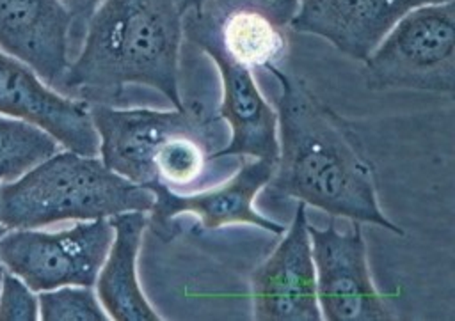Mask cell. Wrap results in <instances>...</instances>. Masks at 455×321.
<instances>
[{
  "label": "cell",
  "instance_id": "1",
  "mask_svg": "<svg viewBox=\"0 0 455 321\" xmlns=\"http://www.w3.org/2000/svg\"><path fill=\"white\" fill-rule=\"evenodd\" d=\"M103 163L153 192L190 195L228 179L242 158L222 156L229 142L219 108L199 99L176 110L89 105Z\"/></svg>",
  "mask_w": 455,
  "mask_h": 321
},
{
  "label": "cell",
  "instance_id": "2",
  "mask_svg": "<svg viewBox=\"0 0 455 321\" xmlns=\"http://www.w3.org/2000/svg\"><path fill=\"white\" fill-rule=\"evenodd\" d=\"M190 0H103L85 25L59 92L116 106L128 87H149L181 106L180 50Z\"/></svg>",
  "mask_w": 455,
  "mask_h": 321
},
{
  "label": "cell",
  "instance_id": "3",
  "mask_svg": "<svg viewBox=\"0 0 455 321\" xmlns=\"http://www.w3.org/2000/svg\"><path fill=\"white\" fill-rule=\"evenodd\" d=\"M268 74L279 83V94L274 99L279 156L268 184L277 193L332 216L377 223L402 234L403 231L377 202L368 163L332 124L327 110L283 67Z\"/></svg>",
  "mask_w": 455,
  "mask_h": 321
},
{
  "label": "cell",
  "instance_id": "4",
  "mask_svg": "<svg viewBox=\"0 0 455 321\" xmlns=\"http://www.w3.org/2000/svg\"><path fill=\"white\" fill-rule=\"evenodd\" d=\"M155 200L153 190L114 172L101 158L66 149L0 184V223L34 229L62 220L112 218L151 211Z\"/></svg>",
  "mask_w": 455,
  "mask_h": 321
},
{
  "label": "cell",
  "instance_id": "5",
  "mask_svg": "<svg viewBox=\"0 0 455 321\" xmlns=\"http://www.w3.org/2000/svg\"><path fill=\"white\" fill-rule=\"evenodd\" d=\"M370 89H455L453 0L409 11L364 60Z\"/></svg>",
  "mask_w": 455,
  "mask_h": 321
},
{
  "label": "cell",
  "instance_id": "6",
  "mask_svg": "<svg viewBox=\"0 0 455 321\" xmlns=\"http://www.w3.org/2000/svg\"><path fill=\"white\" fill-rule=\"evenodd\" d=\"M114 239L108 218L80 220L60 231L16 229L0 236V262L34 293L96 284Z\"/></svg>",
  "mask_w": 455,
  "mask_h": 321
},
{
  "label": "cell",
  "instance_id": "7",
  "mask_svg": "<svg viewBox=\"0 0 455 321\" xmlns=\"http://www.w3.org/2000/svg\"><path fill=\"white\" fill-rule=\"evenodd\" d=\"M316 273V298L322 319L384 321L391 319L377 293L366 262V245L359 222L348 232L334 225L318 229L307 223Z\"/></svg>",
  "mask_w": 455,
  "mask_h": 321
},
{
  "label": "cell",
  "instance_id": "8",
  "mask_svg": "<svg viewBox=\"0 0 455 321\" xmlns=\"http://www.w3.org/2000/svg\"><path fill=\"white\" fill-rule=\"evenodd\" d=\"M283 234L274 252L252 271V317L258 321H320L306 204H297L291 223Z\"/></svg>",
  "mask_w": 455,
  "mask_h": 321
},
{
  "label": "cell",
  "instance_id": "9",
  "mask_svg": "<svg viewBox=\"0 0 455 321\" xmlns=\"http://www.w3.org/2000/svg\"><path fill=\"white\" fill-rule=\"evenodd\" d=\"M0 114L44 129L69 151L100 156V137L89 103L52 89L27 64L4 51H0Z\"/></svg>",
  "mask_w": 455,
  "mask_h": 321
},
{
  "label": "cell",
  "instance_id": "10",
  "mask_svg": "<svg viewBox=\"0 0 455 321\" xmlns=\"http://www.w3.org/2000/svg\"><path fill=\"white\" fill-rule=\"evenodd\" d=\"M73 18L60 0H0V50L59 90L69 67Z\"/></svg>",
  "mask_w": 455,
  "mask_h": 321
},
{
  "label": "cell",
  "instance_id": "11",
  "mask_svg": "<svg viewBox=\"0 0 455 321\" xmlns=\"http://www.w3.org/2000/svg\"><path fill=\"white\" fill-rule=\"evenodd\" d=\"M183 35L201 51H219L251 71L270 73L283 67L288 51L286 27L251 7L219 12L188 9Z\"/></svg>",
  "mask_w": 455,
  "mask_h": 321
},
{
  "label": "cell",
  "instance_id": "12",
  "mask_svg": "<svg viewBox=\"0 0 455 321\" xmlns=\"http://www.w3.org/2000/svg\"><path fill=\"white\" fill-rule=\"evenodd\" d=\"M437 2L448 0H299L290 28L320 35L348 57L366 60L409 11Z\"/></svg>",
  "mask_w": 455,
  "mask_h": 321
},
{
  "label": "cell",
  "instance_id": "13",
  "mask_svg": "<svg viewBox=\"0 0 455 321\" xmlns=\"http://www.w3.org/2000/svg\"><path fill=\"white\" fill-rule=\"evenodd\" d=\"M274 168V160L242 158L228 179L206 190L190 195H176L165 190L155 192L156 200L151 211L164 220L178 213H192L199 218L203 229H219L226 223H251L263 231L283 234V225L252 209L256 193L268 184Z\"/></svg>",
  "mask_w": 455,
  "mask_h": 321
},
{
  "label": "cell",
  "instance_id": "14",
  "mask_svg": "<svg viewBox=\"0 0 455 321\" xmlns=\"http://www.w3.org/2000/svg\"><path fill=\"white\" fill-rule=\"evenodd\" d=\"M206 55L219 67L222 83L219 114L229 128V142L222 156L277 161V114L259 92L252 71L219 51H206Z\"/></svg>",
  "mask_w": 455,
  "mask_h": 321
},
{
  "label": "cell",
  "instance_id": "15",
  "mask_svg": "<svg viewBox=\"0 0 455 321\" xmlns=\"http://www.w3.org/2000/svg\"><path fill=\"white\" fill-rule=\"evenodd\" d=\"M108 220L114 227V239L94 284L100 303L116 321H156L158 314L148 303L135 271L146 215L130 211Z\"/></svg>",
  "mask_w": 455,
  "mask_h": 321
},
{
  "label": "cell",
  "instance_id": "16",
  "mask_svg": "<svg viewBox=\"0 0 455 321\" xmlns=\"http://www.w3.org/2000/svg\"><path fill=\"white\" fill-rule=\"evenodd\" d=\"M57 151L59 142L44 129L0 115V179H18Z\"/></svg>",
  "mask_w": 455,
  "mask_h": 321
},
{
  "label": "cell",
  "instance_id": "17",
  "mask_svg": "<svg viewBox=\"0 0 455 321\" xmlns=\"http://www.w3.org/2000/svg\"><path fill=\"white\" fill-rule=\"evenodd\" d=\"M39 317L44 321H105L110 319L91 287L62 286L39 294Z\"/></svg>",
  "mask_w": 455,
  "mask_h": 321
},
{
  "label": "cell",
  "instance_id": "18",
  "mask_svg": "<svg viewBox=\"0 0 455 321\" xmlns=\"http://www.w3.org/2000/svg\"><path fill=\"white\" fill-rule=\"evenodd\" d=\"M39 303L32 289L16 275H5L0 286V321H36Z\"/></svg>",
  "mask_w": 455,
  "mask_h": 321
},
{
  "label": "cell",
  "instance_id": "19",
  "mask_svg": "<svg viewBox=\"0 0 455 321\" xmlns=\"http://www.w3.org/2000/svg\"><path fill=\"white\" fill-rule=\"evenodd\" d=\"M233 7H251L263 11L279 25L290 28V21L299 9V0H199L197 5L190 9L197 12H219Z\"/></svg>",
  "mask_w": 455,
  "mask_h": 321
},
{
  "label": "cell",
  "instance_id": "20",
  "mask_svg": "<svg viewBox=\"0 0 455 321\" xmlns=\"http://www.w3.org/2000/svg\"><path fill=\"white\" fill-rule=\"evenodd\" d=\"M103 0H60V4L68 9L73 21H80L82 25H87L91 16L96 12V9L101 5Z\"/></svg>",
  "mask_w": 455,
  "mask_h": 321
},
{
  "label": "cell",
  "instance_id": "21",
  "mask_svg": "<svg viewBox=\"0 0 455 321\" xmlns=\"http://www.w3.org/2000/svg\"><path fill=\"white\" fill-rule=\"evenodd\" d=\"M5 232V227H0V236ZM2 278H4V266L0 262V286H2Z\"/></svg>",
  "mask_w": 455,
  "mask_h": 321
},
{
  "label": "cell",
  "instance_id": "22",
  "mask_svg": "<svg viewBox=\"0 0 455 321\" xmlns=\"http://www.w3.org/2000/svg\"><path fill=\"white\" fill-rule=\"evenodd\" d=\"M197 2H199V0H190V7H196Z\"/></svg>",
  "mask_w": 455,
  "mask_h": 321
}]
</instances>
